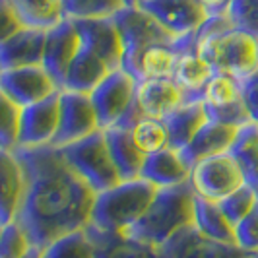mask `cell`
I'll return each instance as SVG.
<instances>
[{"label":"cell","mask_w":258,"mask_h":258,"mask_svg":"<svg viewBox=\"0 0 258 258\" xmlns=\"http://www.w3.org/2000/svg\"><path fill=\"white\" fill-rule=\"evenodd\" d=\"M24 258H43V250H41V248H35V246H31L29 252H27Z\"/></svg>","instance_id":"60d3db41"},{"label":"cell","mask_w":258,"mask_h":258,"mask_svg":"<svg viewBox=\"0 0 258 258\" xmlns=\"http://www.w3.org/2000/svg\"><path fill=\"white\" fill-rule=\"evenodd\" d=\"M154 184L144 179L120 181L118 184L95 194L91 223L103 231H130L146 214L155 196Z\"/></svg>","instance_id":"277c9868"},{"label":"cell","mask_w":258,"mask_h":258,"mask_svg":"<svg viewBox=\"0 0 258 258\" xmlns=\"http://www.w3.org/2000/svg\"><path fill=\"white\" fill-rule=\"evenodd\" d=\"M113 20H115V26L118 29V35H120V43H122V68L126 72L132 68L136 58L146 49L177 39L173 37L163 26H159L138 4L124 6L120 12H116L113 16Z\"/></svg>","instance_id":"52a82bcc"},{"label":"cell","mask_w":258,"mask_h":258,"mask_svg":"<svg viewBox=\"0 0 258 258\" xmlns=\"http://www.w3.org/2000/svg\"><path fill=\"white\" fill-rule=\"evenodd\" d=\"M163 120L167 126L169 146L175 150H184L196 136V132L210 120V116L200 99H190V101L179 105Z\"/></svg>","instance_id":"d4e9b609"},{"label":"cell","mask_w":258,"mask_h":258,"mask_svg":"<svg viewBox=\"0 0 258 258\" xmlns=\"http://www.w3.org/2000/svg\"><path fill=\"white\" fill-rule=\"evenodd\" d=\"M184 103V91L173 78L138 82L136 91V116L165 118L179 105Z\"/></svg>","instance_id":"e0dca14e"},{"label":"cell","mask_w":258,"mask_h":258,"mask_svg":"<svg viewBox=\"0 0 258 258\" xmlns=\"http://www.w3.org/2000/svg\"><path fill=\"white\" fill-rule=\"evenodd\" d=\"M252 258H258V254H254V256H252Z\"/></svg>","instance_id":"7bdbcfd3"},{"label":"cell","mask_w":258,"mask_h":258,"mask_svg":"<svg viewBox=\"0 0 258 258\" xmlns=\"http://www.w3.org/2000/svg\"><path fill=\"white\" fill-rule=\"evenodd\" d=\"M43 258H97L88 227L66 233L43 248Z\"/></svg>","instance_id":"4dcf8cb0"},{"label":"cell","mask_w":258,"mask_h":258,"mask_svg":"<svg viewBox=\"0 0 258 258\" xmlns=\"http://www.w3.org/2000/svg\"><path fill=\"white\" fill-rule=\"evenodd\" d=\"M97 258H161V246H155L128 231H103L88 225Z\"/></svg>","instance_id":"ffe728a7"},{"label":"cell","mask_w":258,"mask_h":258,"mask_svg":"<svg viewBox=\"0 0 258 258\" xmlns=\"http://www.w3.org/2000/svg\"><path fill=\"white\" fill-rule=\"evenodd\" d=\"M229 154L243 171L246 184L258 192V124L246 122L239 126Z\"/></svg>","instance_id":"83f0119b"},{"label":"cell","mask_w":258,"mask_h":258,"mask_svg":"<svg viewBox=\"0 0 258 258\" xmlns=\"http://www.w3.org/2000/svg\"><path fill=\"white\" fill-rule=\"evenodd\" d=\"M26 194V173L16 150H0V227L18 220Z\"/></svg>","instance_id":"2e32d148"},{"label":"cell","mask_w":258,"mask_h":258,"mask_svg":"<svg viewBox=\"0 0 258 258\" xmlns=\"http://www.w3.org/2000/svg\"><path fill=\"white\" fill-rule=\"evenodd\" d=\"M136 91L138 82L124 68L113 70L91 91V103L95 107L101 130L116 124H130L136 118Z\"/></svg>","instance_id":"8992f818"},{"label":"cell","mask_w":258,"mask_h":258,"mask_svg":"<svg viewBox=\"0 0 258 258\" xmlns=\"http://www.w3.org/2000/svg\"><path fill=\"white\" fill-rule=\"evenodd\" d=\"M235 243L250 256L258 254V204L246 218L235 225Z\"/></svg>","instance_id":"8d00e7d4"},{"label":"cell","mask_w":258,"mask_h":258,"mask_svg":"<svg viewBox=\"0 0 258 258\" xmlns=\"http://www.w3.org/2000/svg\"><path fill=\"white\" fill-rule=\"evenodd\" d=\"M220 208L223 210V214L231 220L233 225H237L239 221L246 218L254 206L258 204V192L252 188V186H241L239 190H235L233 194H229L227 198H223L221 202H218Z\"/></svg>","instance_id":"836d02e7"},{"label":"cell","mask_w":258,"mask_h":258,"mask_svg":"<svg viewBox=\"0 0 258 258\" xmlns=\"http://www.w3.org/2000/svg\"><path fill=\"white\" fill-rule=\"evenodd\" d=\"M0 90L4 91L14 103H18L24 109V107L35 105L54 93H58L60 86L43 68V64H37L2 70L0 72Z\"/></svg>","instance_id":"8fae6325"},{"label":"cell","mask_w":258,"mask_h":258,"mask_svg":"<svg viewBox=\"0 0 258 258\" xmlns=\"http://www.w3.org/2000/svg\"><path fill=\"white\" fill-rule=\"evenodd\" d=\"M198 2L202 4L208 16H223L227 14V8L231 4V0H198Z\"/></svg>","instance_id":"ab89813d"},{"label":"cell","mask_w":258,"mask_h":258,"mask_svg":"<svg viewBox=\"0 0 258 258\" xmlns=\"http://www.w3.org/2000/svg\"><path fill=\"white\" fill-rule=\"evenodd\" d=\"M24 26L18 12L14 10L10 0H0V43L10 39L14 33H18Z\"/></svg>","instance_id":"74e56055"},{"label":"cell","mask_w":258,"mask_h":258,"mask_svg":"<svg viewBox=\"0 0 258 258\" xmlns=\"http://www.w3.org/2000/svg\"><path fill=\"white\" fill-rule=\"evenodd\" d=\"M111 72L113 68L109 66V62L101 58L95 51H91L90 47L82 45L80 41V49L66 72L62 90L91 93Z\"/></svg>","instance_id":"603a6c76"},{"label":"cell","mask_w":258,"mask_h":258,"mask_svg":"<svg viewBox=\"0 0 258 258\" xmlns=\"http://www.w3.org/2000/svg\"><path fill=\"white\" fill-rule=\"evenodd\" d=\"M109 154L113 157L116 171L120 175V181H134L142 175L146 155L136 148V144L130 136L128 124H116L103 130Z\"/></svg>","instance_id":"cb8c5ba5"},{"label":"cell","mask_w":258,"mask_h":258,"mask_svg":"<svg viewBox=\"0 0 258 258\" xmlns=\"http://www.w3.org/2000/svg\"><path fill=\"white\" fill-rule=\"evenodd\" d=\"M239 132V126L218 122V120H208L202 128L196 132L190 144L181 150L184 159L188 161V165L192 167L194 163L208 159V157H216L221 154H229L235 136Z\"/></svg>","instance_id":"7402d4cb"},{"label":"cell","mask_w":258,"mask_h":258,"mask_svg":"<svg viewBox=\"0 0 258 258\" xmlns=\"http://www.w3.org/2000/svg\"><path fill=\"white\" fill-rule=\"evenodd\" d=\"M124 6H128L126 0H62L64 18L68 20L113 18Z\"/></svg>","instance_id":"1f68e13d"},{"label":"cell","mask_w":258,"mask_h":258,"mask_svg":"<svg viewBox=\"0 0 258 258\" xmlns=\"http://www.w3.org/2000/svg\"><path fill=\"white\" fill-rule=\"evenodd\" d=\"M190 171L192 167L184 159L181 150L167 146L155 154L146 155L140 179L154 184L155 188H167V186H177L182 182H188Z\"/></svg>","instance_id":"44dd1931"},{"label":"cell","mask_w":258,"mask_h":258,"mask_svg":"<svg viewBox=\"0 0 258 258\" xmlns=\"http://www.w3.org/2000/svg\"><path fill=\"white\" fill-rule=\"evenodd\" d=\"M138 6L159 26L165 27L173 37L196 33L198 27L210 18L198 0H138Z\"/></svg>","instance_id":"7c38bea8"},{"label":"cell","mask_w":258,"mask_h":258,"mask_svg":"<svg viewBox=\"0 0 258 258\" xmlns=\"http://www.w3.org/2000/svg\"><path fill=\"white\" fill-rule=\"evenodd\" d=\"M26 173V194L18 223L31 246L45 248L66 233L91 223L95 192L56 146L16 148Z\"/></svg>","instance_id":"6da1fadb"},{"label":"cell","mask_w":258,"mask_h":258,"mask_svg":"<svg viewBox=\"0 0 258 258\" xmlns=\"http://www.w3.org/2000/svg\"><path fill=\"white\" fill-rule=\"evenodd\" d=\"M22 107L0 90V150H16L20 138Z\"/></svg>","instance_id":"d6a6232c"},{"label":"cell","mask_w":258,"mask_h":258,"mask_svg":"<svg viewBox=\"0 0 258 258\" xmlns=\"http://www.w3.org/2000/svg\"><path fill=\"white\" fill-rule=\"evenodd\" d=\"M161 258H252L237 245L220 243L198 231L194 225L184 227L161 245Z\"/></svg>","instance_id":"4fadbf2b"},{"label":"cell","mask_w":258,"mask_h":258,"mask_svg":"<svg viewBox=\"0 0 258 258\" xmlns=\"http://www.w3.org/2000/svg\"><path fill=\"white\" fill-rule=\"evenodd\" d=\"M80 49V33L74 20L64 18L56 26L47 29L45 37V52H43V68L54 78V82L64 86V78L74 56Z\"/></svg>","instance_id":"5bb4252c"},{"label":"cell","mask_w":258,"mask_h":258,"mask_svg":"<svg viewBox=\"0 0 258 258\" xmlns=\"http://www.w3.org/2000/svg\"><path fill=\"white\" fill-rule=\"evenodd\" d=\"M82 45L90 47L105 58L113 70L122 68V43L113 18L95 20H74Z\"/></svg>","instance_id":"ac0fdd59"},{"label":"cell","mask_w":258,"mask_h":258,"mask_svg":"<svg viewBox=\"0 0 258 258\" xmlns=\"http://www.w3.org/2000/svg\"><path fill=\"white\" fill-rule=\"evenodd\" d=\"M194 196L190 182L157 188L146 214L128 233L155 246L165 245L173 235L194 225Z\"/></svg>","instance_id":"3957f363"},{"label":"cell","mask_w":258,"mask_h":258,"mask_svg":"<svg viewBox=\"0 0 258 258\" xmlns=\"http://www.w3.org/2000/svg\"><path fill=\"white\" fill-rule=\"evenodd\" d=\"M66 161L72 169L93 188V192H103L120 182L113 157L109 154L103 130H97L90 136L60 148Z\"/></svg>","instance_id":"5b68a950"},{"label":"cell","mask_w":258,"mask_h":258,"mask_svg":"<svg viewBox=\"0 0 258 258\" xmlns=\"http://www.w3.org/2000/svg\"><path fill=\"white\" fill-rule=\"evenodd\" d=\"M58 93L22 109L18 148L51 146L58 130Z\"/></svg>","instance_id":"9a60e30c"},{"label":"cell","mask_w":258,"mask_h":258,"mask_svg":"<svg viewBox=\"0 0 258 258\" xmlns=\"http://www.w3.org/2000/svg\"><path fill=\"white\" fill-rule=\"evenodd\" d=\"M198 99L204 103L212 120L233 126H243L250 122L243 97V82L229 74L216 72L202 88Z\"/></svg>","instance_id":"9c48e42d"},{"label":"cell","mask_w":258,"mask_h":258,"mask_svg":"<svg viewBox=\"0 0 258 258\" xmlns=\"http://www.w3.org/2000/svg\"><path fill=\"white\" fill-rule=\"evenodd\" d=\"M214 74H216L214 68L196 52V49H186L181 52L177 60L173 80L184 91V101H190V99H198L202 88Z\"/></svg>","instance_id":"484cf974"},{"label":"cell","mask_w":258,"mask_h":258,"mask_svg":"<svg viewBox=\"0 0 258 258\" xmlns=\"http://www.w3.org/2000/svg\"><path fill=\"white\" fill-rule=\"evenodd\" d=\"M31 243L18 221L0 227V258H24Z\"/></svg>","instance_id":"e575fe53"},{"label":"cell","mask_w":258,"mask_h":258,"mask_svg":"<svg viewBox=\"0 0 258 258\" xmlns=\"http://www.w3.org/2000/svg\"><path fill=\"white\" fill-rule=\"evenodd\" d=\"M45 37L47 29L26 26L4 43H0V72L43 64Z\"/></svg>","instance_id":"d6986e66"},{"label":"cell","mask_w":258,"mask_h":258,"mask_svg":"<svg viewBox=\"0 0 258 258\" xmlns=\"http://www.w3.org/2000/svg\"><path fill=\"white\" fill-rule=\"evenodd\" d=\"M196 52L214 68L241 82L258 72V37L237 29L223 16H210L194 33Z\"/></svg>","instance_id":"7a4b0ae2"},{"label":"cell","mask_w":258,"mask_h":258,"mask_svg":"<svg viewBox=\"0 0 258 258\" xmlns=\"http://www.w3.org/2000/svg\"><path fill=\"white\" fill-rule=\"evenodd\" d=\"M194 227L210 239H216V241L227 243V245H237L235 243V225L223 214L218 202L194 196Z\"/></svg>","instance_id":"4316f807"},{"label":"cell","mask_w":258,"mask_h":258,"mask_svg":"<svg viewBox=\"0 0 258 258\" xmlns=\"http://www.w3.org/2000/svg\"><path fill=\"white\" fill-rule=\"evenodd\" d=\"M126 4H128V6H136V4H138V0H126Z\"/></svg>","instance_id":"b9f144b4"},{"label":"cell","mask_w":258,"mask_h":258,"mask_svg":"<svg viewBox=\"0 0 258 258\" xmlns=\"http://www.w3.org/2000/svg\"><path fill=\"white\" fill-rule=\"evenodd\" d=\"M225 16L237 29L258 37V0H231Z\"/></svg>","instance_id":"d590c367"},{"label":"cell","mask_w":258,"mask_h":258,"mask_svg":"<svg viewBox=\"0 0 258 258\" xmlns=\"http://www.w3.org/2000/svg\"><path fill=\"white\" fill-rule=\"evenodd\" d=\"M243 97H245V105L250 122L258 124V72L254 76L243 82Z\"/></svg>","instance_id":"f35d334b"},{"label":"cell","mask_w":258,"mask_h":258,"mask_svg":"<svg viewBox=\"0 0 258 258\" xmlns=\"http://www.w3.org/2000/svg\"><path fill=\"white\" fill-rule=\"evenodd\" d=\"M10 4L27 27L49 29L64 20L62 0H10Z\"/></svg>","instance_id":"f1b7e54d"},{"label":"cell","mask_w":258,"mask_h":258,"mask_svg":"<svg viewBox=\"0 0 258 258\" xmlns=\"http://www.w3.org/2000/svg\"><path fill=\"white\" fill-rule=\"evenodd\" d=\"M101 130L90 93L60 90L58 95V130L51 146L64 148Z\"/></svg>","instance_id":"30bf717a"},{"label":"cell","mask_w":258,"mask_h":258,"mask_svg":"<svg viewBox=\"0 0 258 258\" xmlns=\"http://www.w3.org/2000/svg\"><path fill=\"white\" fill-rule=\"evenodd\" d=\"M188 182L196 196L212 202H221L246 184L243 171L231 154H221L194 163Z\"/></svg>","instance_id":"ba28073f"},{"label":"cell","mask_w":258,"mask_h":258,"mask_svg":"<svg viewBox=\"0 0 258 258\" xmlns=\"http://www.w3.org/2000/svg\"><path fill=\"white\" fill-rule=\"evenodd\" d=\"M130 126V136L136 148L144 155H152L169 146V134L165 120L154 116H136Z\"/></svg>","instance_id":"f546056e"}]
</instances>
